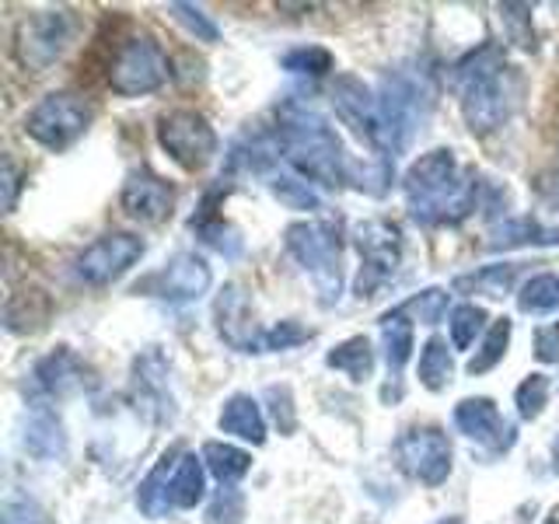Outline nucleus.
Segmentation results:
<instances>
[{"label": "nucleus", "mask_w": 559, "mask_h": 524, "mask_svg": "<svg viewBox=\"0 0 559 524\" xmlns=\"http://www.w3.org/2000/svg\"><path fill=\"white\" fill-rule=\"evenodd\" d=\"M168 78H171L168 52L157 46L151 35H136V39H127L116 49V57L109 63V87H112L116 95H122V98L151 95Z\"/></svg>", "instance_id": "obj_6"}, {"label": "nucleus", "mask_w": 559, "mask_h": 524, "mask_svg": "<svg viewBox=\"0 0 559 524\" xmlns=\"http://www.w3.org/2000/svg\"><path fill=\"white\" fill-rule=\"evenodd\" d=\"M87 127H92V105L70 92L46 95L25 116V133L46 151H67Z\"/></svg>", "instance_id": "obj_7"}, {"label": "nucleus", "mask_w": 559, "mask_h": 524, "mask_svg": "<svg viewBox=\"0 0 559 524\" xmlns=\"http://www.w3.org/2000/svg\"><path fill=\"white\" fill-rule=\"evenodd\" d=\"M130 395L136 413L154 427H168L175 419V398L168 389V360L157 346H147L144 354L133 360L130 374Z\"/></svg>", "instance_id": "obj_11"}, {"label": "nucleus", "mask_w": 559, "mask_h": 524, "mask_svg": "<svg viewBox=\"0 0 559 524\" xmlns=\"http://www.w3.org/2000/svg\"><path fill=\"white\" fill-rule=\"evenodd\" d=\"M32 381H35V389H39L43 395H49V398L78 395V392H87L95 384L92 367H87L74 354V349H67V346L52 349V354H46L39 364H35Z\"/></svg>", "instance_id": "obj_18"}, {"label": "nucleus", "mask_w": 559, "mask_h": 524, "mask_svg": "<svg viewBox=\"0 0 559 524\" xmlns=\"http://www.w3.org/2000/svg\"><path fill=\"white\" fill-rule=\"evenodd\" d=\"M157 144L168 151L175 165H182L186 171H200L214 162L217 133L206 122V116L192 109H175L157 119Z\"/></svg>", "instance_id": "obj_9"}, {"label": "nucleus", "mask_w": 559, "mask_h": 524, "mask_svg": "<svg viewBox=\"0 0 559 524\" xmlns=\"http://www.w3.org/2000/svg\"><path fill=\"white\" fill-rule=\"evenodd\" d=\"M287 252L301 262V270L311 276L322 305H336L343 294V245L329 224L297 221L284 231Z\"/></svg>", "instance_id": "obj_5"}, {"label": "nucleus", "mask_w": 559, "mask_h": 524, "mask_svg": "<svg viewBox=\"0 0 559 524\" xmlns=\"http://www.w3.org/2000/svg\"><path fill=\"white\" fill-rule=\"evenodd\" d=\"M144 259V241L127 231H109L95 238L87 249L78 255V276L92 287H105L119 279L130 266Z\"/></svg>", "instance_id": "obj_13"}, {"label": "nucleus", "mask_w": 559, "mask_h": 524, "mask_svg": "<svg viewBox=\"0 0 559 524\" xmlns=\"http://www.w3.org/2000/svg\"><path fill=\"white\" fill-rule=\"evenodd\" d=\"M217 424H221L224 433H235V437H241V441H249L255 448L266 444V419H262L252 395H231V398H227Z\"/></svg>", "instance_id": "obj_22"}, {"label": "nucleus", "mask_w": 559, "mask_h": 524, "mask_svg": "<svg viewBox=\"0 0 559 524\" xmlns=\"http://www.w3.org/2000/svg\"><path fill=\"white\" fill-rule=\"evenodd\" d=\"M451 374H454V364H451V354H448V343L437 340V336L427 340L424 354H419V381H424V389H430V392L448 389Z\"/></svg>", "instance_id": "obj_30"}, {"label": "nucleus", "mask_w": 559, "mask_h": 524, "mask_svg": "<svg viewBox=\"0 0 559 524\" xmlns=\"http://www.w3.org/2000/svg\"><path fill=\"white\" fill-rule=\"evenodd\" d=\"M549 402V378L546 374H528L514 392V406L521 419H538Z\"/></svg>", "instance_id": "obj_37"}, {"label": "nucleus", "mask_w": 559, "mask_h": 524, "mask_svg": "<svg viewBox=\"0 0 559 524\" xmlns=\"http://www.w3.org/2000/svg\"><path fill=\"white\" fill-rule=\"evenodd\" d=\"M381 336H384V360H389V378L395 381V389H402V367L409 360L413 349V322L406 314H399L395 308L381 314Z\"/></svg>", "instance_id": "obj_23"}, {"label": "nucleus", "mask_w": 559, "mask_h": 524, "mask_svg": "<svg viewBox=\"0 0 559 524\" xmlns=\"http://www.w3.org/2000/svg\"><path fill=\"white\" fill-rule=\"evenodd\" d=\"M4 524H46L43 511L25 497H11L4 503Z\"/></svg>", "instance_id": "obj_44"}, {"label": "nucleus", "mask_w": 559, "mask_h": 524, "mask_svg": "<svg viewBox=\"0 0 559 524\" xmlns=\"http://www.w3.org/2000/svg\"><path fill=\"white\" fill-rule=\"evenodd\" d=\"M535 357L542 364H559V322L542 325L535 332Z\"/></svg>", "instance_id": "obj_45"}, {"label": "nucleus", "mask_w": 559, "mask_h": 524, "mask_svg": "<svg viewBox=\"0 0 559 524\" xmlns=\"http://www.w3.org/2000/svg\"><path fill=\"white\" fill-rule=\"evenodd\" d=\"M437 524H462V517H444V521H437Z\"/></svg>", "instance_id": "obj_49"}, {"label": "nucleus", "mask_w": 559, "mask_h": 524, "mask_svg": "<svg viewBox=\"0 0 559 524\" xmlns=\"http://www.w3.org/2000/svg\"><path fill=\"white\" fill-rule=\"evenodd\" d=\"M206 493V476H203V458H197L192 451H182L179 465H175L171 476V507L179 511H189L197 507Z\"/></svg>", "instance_id": "obj_27"}, {"label": "nucleus", "mask_w": 559, "mask_h": 524, "mask_svg": "<svg viewBox=\"0 0 559 524\" xmlns=\"http://www.w3.org/2000/svg\"><path fill=\"white\" fill-rule=\"evenodd\" d=\"M538 196L546 200L549 206H559V175H542L538 179Z\"/></svg>", "instance_id": "obj_47"}, {"label": "nucleus", "mask_w": 559, "mask_h": 524, "mask_svg": "<svg viewBox=\"0 0 559 524\" xmlns=\"http://www.w3.org/2000/svg\"><path fill=\"white\" fill-rule=\"evenodd\" d=\"M210 284H214V273H210L206 259L197 252H179V255H171L168 266L157 276H151V284L144 287H151L157 297H165L171 305H186L203 297Z\"/></svg>", "instance_id": "obj_17"}, {"label": "nucleus", "mask_w": 559, "mask_h": 524, "mask_svg": "<svg viewBox=\"0 0 559 524\" xmlns=\"http://www.w3.org/2000/svg\"><path fill=\"white\" fill-rule=\"evenodd\" d=\"M332 105H336V116L357 133V140H364L378 157H389L384 130H381V112H378V95L371 87H364V81L343 74V78H336V87H332Z\"/></svg>", "instance_id": "obj_14"}, {"label": "nucleus", "mask_w": 559, "mask_h": 524, "mask_svg": "<svg viewBox=\"0 0 559 524\" xmlns=\"http://www.w3.org/2000/svg\"><path fill=\"white\" fill-rule=\"evenodd\" d=\"M395 458L424 486H441L451 476V441L437 427H409L395 441Z\"/></svg>", "instance_id": "obj_10"}, {"label": "nucleus", "mask_w": 559, "mask_h": 524, "mask_svg": "<svg viewBox=\"0 0 559 524\" xmlns=\"http://www.w3.org/2000/svg\"><path fill=\"white\" fill-rule=\"evenodd\" d=\"M0 186H4V210H14L17 189H22V171H17V165L11 162V157H4V175H0Z\"/></svg>", "instance_id": "obj_46"}, {"label": "nucleus", "mask_w": 559, "mask_h": 524, "mask_svg": "<svg viewBox=\"0 0 559 524\" xmlns=\"http://www.w3.org/2000/svg\"><path fill=\"white\" fill-rule=\"evenodd\" d=\"M276 147L287 157V165L311 182L336 189L349 179V162L343 154L340 136L332 133V127L319 112L305 109V105L297 102L280 105Z\"/></svg>", "instance_id": "obj_3"}, {"label": "nucleus", "mask_w": 559, "mask_h": 524, "mask_svg": "<svg viewBox=\"0 0 559 524\" xmlns=\"http://www.w3.org/2000/svg\"><path fill=\"white\" fill-rule=\"evenodd\" d=\"M284 70L290 74H311V78H322L329 74L332 67H336V57L325 49V46H297L290 52H284Z\"/></svg>", "instance_id": "obj_35"}, {"label": "nucleus", "mask_w": 559, "mask_h": 524, "mask_svg": "<svg viewBox=\"0 0 559 524\" xmlns=\"http://www.w3.org/2000/svg\"><path fill=\"white\" fill-rule=\"evenodd\" d=\"M311 340V329L297 325V322H280L273 329L262 332V343H259V354H276V349H290V346H301Z\"/></svg>", "instance_id": "obj_41"}, {"label": "nucleus", "mask_w": 559, "mask_h": 524, "mask_svg": "<svg viewBox=\"0 0 559 524\" xmlns=\"http://www.w3.org/2000/svg\"><path fill=\"white\" fill-rule=\"evenodd\" d=\"M483 322H486V311L479 305H459L451 311V343L454 349H468L472 340L483 332Z\"/></svg>", "instance_id": "obj_39"}, {"label": "nucleus", "mask_w": 559, "mask_h": 524, "mask_svg": "<svg viewBox=\"0 0 559 524\" xmlns=\"http://www.w3.org/2000/svg\"><path fill=\"white\" fill-rule=\"evenodd\" d=\"M518 273H521V262H493V266H483L479 273L459 276L454 279V290H479L486 297H503V294H511Z\"/></svg>", "instance_id": "obj_28"}, {"label": "nucleus", "mask_w": 559, "mask_h": 524, "mask_svg": "<svg viewBox=\"0 0 559 524\" xmlns=\"http://www.w3.org/2000/svg\"><path fill=\"white\" fill-rule=\"evenodd\" d=\"M266 402H270V413L276 419L280 433H294L297 416H294V402H290V389H287V384H270V389H266Z\"/></svg>", "instance_id": "obj_43"}, {"label": "nucleus", "mask_w": 559, "mask_h": 524, "mask_svg": "<svg viewBox=\"0 0 559 524\" xmlns=\"http://www.w3.org/2000/svg\"><path fill=\"white\" fill-rule=\"evenodd\" d=\"M70 32H74L70 11H39L25 17L17 25V60L35 74H43L52 60H60V52L70 43Z\"/></svg>", "instance_id": "obj_12"}, {"label": "nucleus", "mask_w": 559, "mask_h": 524, "mask_svg": "<svg viewBox=\"0 0 559 524\" xmlns=\"http://www.w3.org/2000/svg\"><path fill=\"white\" fill-rule=\"evenodd\" d=\"M402 196H406L409 217L416 224H462L479 203V179L476 171H465L459 165L454 151L437 147L413 162L402 179Z\"/></svg>", "instance_id": "obj_1"}, {"label": "nucleus", "mask_w": 559, "mask_h": 524, "mask_svg": "<svg viewBox=\"0 0 559 524\" xmlns=\"http://www.w3.org/2000/svg\"><path fill=\"white\" fill-rule=\"evenodd\" d=\"M395 311H399V314H406V319H413V322L437 325V322L444 319V311H448V290H441V287H427V290H419L416 297H409V301H402Z\"/></svg>", "instance_id": "obj_33"}, {"label": "nucleus", "mask_w": 559, "mask_h": 524, "mask_svg": "<svg viewBox=\"0 0 559 524\" xmlns=\"http://www.w3.org/2000/svg\"><path fill=\"white\" fill-rule=\"evenodd\" d=\"M119 203L133 221L162 224L165 217H171L175 186L168 179H162V175H154L151 168H136V171L127 175V182H122Z\"/></svg>", "instance_id": "obj_15"}, {"label": "nucleus", "mask_w": 559, "mask_h": 524, "mask_svg": "<svg viewBox=\"0 0 559 524\" xmlns=\"http://www.w3.org/2000/svg\"><path fill=\"white\" fill-rule=\"evenodd\" d=\"M500 17H503L507 39L521 49H535V28H532V8L528 4H500Z\"/></svg>", "instance_id": "obj_40"}, {"label": "nucleus", "mask_w": 559, "mask_h": 524, "mask_svg": "<svg viewBox=\"0 0 559 524\" xmlns=\"http://www.w3.org/2000/svg\"><path fill=\"white\" fill-rule=\"evenodd\" d=\"M206 524H241L245 521V497L238 493L235 486H221L214 500L206 503Z\"/></svg>", "instance_id": "obj_38"}, {"label": "nucleus", "mask_w": 559, "mask_h": 524, "mask_svg": "<svg viewBox=\"0 0 559 524\" xmlns=\"http://www.w3.org/2000/svg\"><path fill=\"white\" fill-rule=\"evenodd\" d=\"M454 427H459L468 441H476L489 451H507L514 444V427L503 424V416L497 409L493 398H462L454 406Z\"/></svg>", "instance_id": "obj_19"}, {"label": "nucleus", "mask_w": 559, "mask_h": 524, "mask_svg": "<svg viewBox=\"0 0 559 524\" xmlns=\"http://www.w3.org/2000/svg\"><path fill=\"white\" fill-rule=\"evenodd\" d=\"M433 105V92L427 87V78L406 74V70H392L384 74L378 87V112H381V130H384V147L389 157H395L413 144L419 122L427 119Z\"/></svg>", "instance_id": "obj_4"}, {"label": "nucleus", "mask_w": 559, "mask_h": 524, "mask_svg": "<svg viewBox=\"0 0 559 524\" xmlns=\"http://www.w3.org/2000/svg\"><path fill=\"white\" fill-rule=\"evenodd\" d=\"M454 95H459L462 116L468 122L472 133H493L511 119L521 81L514 74V67H507L503 52L486 43L479 49L465 52V57L451 67L448 74Z\"/></svg>", "instance_id": "obj_2"}, {"label": "nucleus", "mask_w": 559, "mask_h": 524, "mask_svg": "<svg viewBox=\"0 0 559 524\" xmlns=\"http://www.w3.org/2000/svg\"><path fill=\"white\" fill-rule=\"evenodd\" d=\"M192 227H197V235L206 241V245H214V249L221 252V255H238L241 252V238H238V231L231 224H224L217 214H203L200 217H192Z\"/></svg>", "instance_id": "obj_34"}, {"label": "nucleus", "mask_w": 559, "mask_h": 524, "mask_svg": "<svg viewBox=\"0 0 559 524\" xmlns=\"http://www.w3.org/2000/svg\"><path fill=\"white\" fill-rule=\"evenodd\" d=\"M552 458H556V472H559V437L552 441Z\"/></svg>", "instance_id": "obj_48"}, {"label": "nucleus", "mask_w": 559, "mask_h": 524, "mask_svg": "<svg viewBox=\"0 0 559 524\" xmlns=\"http://www.w3.org/2000/svg\"><path fill=\"white\" fill-rule=\"evenodd\" d=\"M25 448L35 454V458H57V454H63L67 437H63L60 419L52 413H46V409L35 413L28 430H25Z\"/></svg>", "instance_id": "obj_29"}, {"label": "nucleus", "mask_w": 559, "mask_h": 524, "mask_svg": "<svg viewBox=\"0 0 559 524\" xmlns=\"http://www.w3.org/2000/svg\"><path fill=\"white\" fill-rule=\"evenodd\" d=\"M528 245H559V227H546L532 217H514L489 231L486 249L507 252V249H528Z\"/></svg>", "instance_id": "obj_21"}, {"label": "nucleus", "mask_w": 559, "mask_h": 524, "mask_svg": "<svg viewBox=\"0 0 559 524\" xmlns=\"http://www.w3.org/2000/svg\"><path fill=\"white\" fill-rule=\"evenodd\" d=\"M518 308L524 314H552L559 308V276L556 273H538L518 294Z\"/></svg>", "instance_id": "obj_31"}, {"label": "nucleus", "mask_w": 559, "mask_h": 524, "mask_svg": "<svg viewBox=\"0 0 559 524\" xmlns=\"http://www.w3.org/2000/svg\"><path fill=\"white\" fill-rule=\"evenodd\" d=\"M179 458H182L179 448L165 451L162 458H157V465L147 472V479L140 483L136 507L147 517H165L171 511V476H175V465H179Z\"/></svg>", "instance_id": "obj_20"}, {"label": "nucleus", "mask_w": 559, "mask_h": 524, "mask_svg": "<svg viewBox=\"0 0 559 524\" xmlns=\"http://www.w3.org/2000/svg\"><path fill=\"white\" fill-rule=\"evenodd\" d=\"M52 314V301L43 290H22V294H11L8 297V308H4V322L11 332H35L43 329L46 319Z\"/></svg>", "instance_id": "obj_24"}, {"label": "nucleus", "mask_w": 559, "mask_h": 524, "mask_svg": "<svg viewBox=\"0 0 559 524\" xmlns=\"http://www.w3.org/2000/svg\"><path fill=\"white\" fill-rule=\"evenodd\" d=\"M214 322H217L221 340L231 346V349H241V354H259L262 332L255 329L252 301H249V294H245L241 284H227L217 294V301H214Z\"/></svg>", "instance_id": "obj_16"}, {"label": "nucleus", "mask_w": 559, "mask_h": 524, "mask_svg": "<svg viewBox=\"0 0 559 524\" xmlns=\"http://www.w3.org/2000/svg\"><path fill=\"white\" fill-rule=\"evenodd\" d=\"M200 458L210 468V476H214L221 486H235L241 476H249V468H252V454L249 451L231 448V444H221V441L203 444Z\"/></svg>", "instance_id": "obj_26"}, {"label": "nucleus", "mask_w": 559, "mask_h": 524, "mask_svg": "<svg viewBox=\"0 0 559 524\" xmlns=\"http://www.w3.org/2000/svg\"><path fill=\"white\" fill-rule=\"evenodd\" d=\"M168 11L175 14V22L186 25L192 35H197L200 43H217V39H221V28L214 25V17H210L203 8H192V4H171Z\"/></svg>", "instance_id": "obj_42"}, {"label": "nucleus", "mask_w": 559, "mask_h": 524, "mask_svg": "<svg viewBox=\"0 0 559 524\" xmlns=\"http://www.w3.org/2000/svg\"><path fill=\"white\" fill-rule=\"evenodd\" d=\"M354 245L360 252V276H357V294L360 297H374L378 287H384L389 279L399 273L402 262V231L399 224L371 217L357 224Z\"/></svg>", "instance_id": "obj_8"}, {"label": "nucleus", "mask_w": 559, "mask_h": 524, "mask_svg": "<svg viewBox=\"0 0 559 524\" xmlns=\"http://www.w3.org/2000/svg\"><path fill=\"white\" fill-rule=\"evenodd\" d=\"M273 196L290 210H319V192L308 186V179H294V175H273Z\"/></svg>", "instance_id": "obj_36"}, {"label": "nucleus", "mask_w": 559, "mask_h": 524, "mask_svg": "<svg viewBox=\"0 0 559 524\" xmlns=\"http://www.w3.org/2000/svg\"><path fill=\"white\" fill-rule=\"evenodd\" d=\"M511 319H497L493 325H489V332H486V340H483V349H476V357L468 360V374L476 378V374H486V371H493V367L503 360V354H507V343H511Z\"/></svg>", "instance_id": "obj_32"}, {"label": "nucleus", "mask_w": 559, "mask_h": 524, "mask_svg": "<svg viewBox=\"0 0 559 524\" xmlns=\"http://www.w3.org/2000/svg\"><path fill=\"white\" fill-rule=\"evenodd\" d=\"M329 367H336V371H343L349 381H367L374 374V349H371V340L367 336H349L343 340L340 346H332L329 349V357H325Z\"/></svg>", "instance_id": "obj_25"}]
</instances>
